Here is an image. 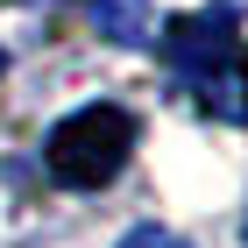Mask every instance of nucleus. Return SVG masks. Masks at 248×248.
Masks as SVG:
<instances>
[{
	"label": "nucleus",
	"mask_w": 248,
	"mask_h": 248,
	"mask_svg": "<svg viewBox=\"0 0 248 248\" xmlns=\"http://www.w3.org/2000/svg\"><path fill=\"white\" fill-rule=\"evenodd\" d=\"M135 156V114L128 107H78V114H64L57 128H50V142H43V163H50V177L71 191H99L114 185L121 163Z\"/></svg>",
	"instance_id": "f257e3e1"
},
{
	"label": "nucleus",
	"mask_w": 248,
	"mask_h": 248,
	"mask_svg": "<svg viewBox=\"0 0 248 248\" xmlns=\"http://www.w3.org/2000/svg\"><path fill=\"white\" fill-rule=\"evenodd\" d=\"M93 21H99V36L128 43V50H142V43H156L149 0H93Z\"/></svg>",
	"instance_id": "20e7f679"
},
{
	"label": "nucleus",
	"mask_w": 248,
	"mask_h": 248,
	"mask_svg": "<svg viewBox=\"0 0 248 248\" xmlns=\"http://www.w3.org/2000/svg\"><path fill=\"white\" fill-rule=\"evenodd\" d=\"M0 71H7V50H0Z\"/></svg>",
	"instance_id": "423d86ee"
},
{
	"label": "nucleus",
	"mask_w": 248,
	"mask_h": 248,
	"mask_svg": "<svg viewBox=\"0 0 248 248\" xmlns=\"http://www.w3.org/2000/svg\"><path fill=\"white\" fill-rule=\"evenodd\" d=\"M121 248H191V241H185V234H170V227H135Z\"/></svg>",
	"instance_id": "39448f33"
},
{
	"label": "nucleus",
	"mask_w": 248,
	"mask_h": 248,
	"mask_svg": "<svg viewBox=\"0 0 248 248\" xmlns=\"http://www.w3.org/2000/svg\"><path fill=\"white\" fill-rule=\"evenodd\" d=\"M241 241H248V227H241Z\"/></svg>",
	"instance_id": "0eeeda50"
},
{
	"label": "nucleus",
	"mask_w": 248,
	"mask_h": 248,
	"mask_svg": "<svg viewBox=\"0 0 248 248\" xmlns=\"http://www.w3.org/2000/svg\"><path fill=\"white\" fill-rule=\"evenodd\" d=\"M234 29H241V7L220 0V7H199V15L163 21V57L177 71H213V64L234 50Z\"/></svg>",
	"instance_id": "f03ea898"
},
{
	"label": "nucleus",
	"mask_w": 248,
	"mask_h": 248,
	"mask_svg": "<svg viewBox=\"0 0 248 248\" xmlns=\"http://www.w3.org/2000/svg\"><path fill=\"white\" fill-rule=\"evenodd\" d=\"M199 107L220 114V121H248V50L241 43H234L213 71H199Z\"/></svg>",
	"instance_id": "7ed1b4c3"
}]
</instances>
